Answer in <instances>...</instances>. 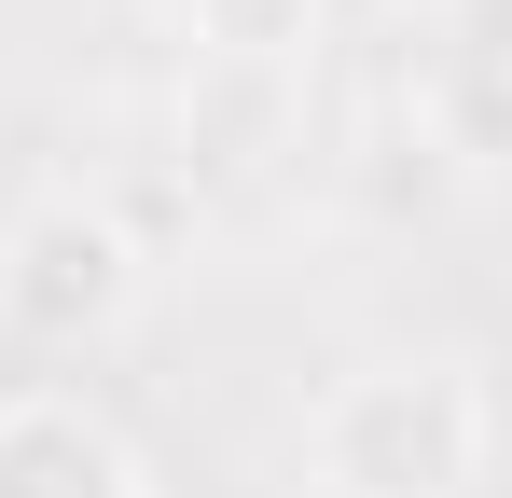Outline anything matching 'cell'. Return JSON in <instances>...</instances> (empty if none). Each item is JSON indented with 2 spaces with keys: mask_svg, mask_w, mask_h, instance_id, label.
<instances>
[{
  "mask_svg": "<svg viewBox=\"0 0 512 498\" xmlns=\"http://www.w3.org/2000/svg\"><path fill=\"white\" fill-rule=\"evenodd\" d=\"M485 429H499L485 374L443 360V346H416V360H360V374L319 388L305 471H319V498H457L485 471Z\"/></svg>",
  "mask_w": 512,
  "mask_h": 498,
  "instance_id": "obj_1",
  "label": "cell"
},
{
  "mask_svg": "<svg viewBox=\"0 0 512 498\" xmlns=\"http://www.w3.org/2000/svg\"><path fill=\"white\" fill-rule=\"evenodd\" d=\"M0 319L28 346H111L139 319V236L97 194H28L0 236Z\"/></svg>",
  "mask_w": 512,
  "mask_h": 498,
  "instance_id": "obj_2",
  "label": "cell"
},
{
  "mask_svg": "<svg viewBox=\"0 0 512 498\" xmlns=\"http://www.w3.org/2000/svg\"><path fill=\"white\" fill-rule=\"evenodd\" d=\"M0 498H139V443L70 388L0 402Z\"/></svg>",
  "mask_w": 512,
  "mask_h": 498,
  "instance_id": "obj_3",
  "label": "cell"
},
{
  "mask_svg": "<svg viewBox=\"0 0 512 498\" xmlns=\"http://www.w3.org/2000/svg\"><path fill=\"white\" fill-rule=\"evenodd\" d=\"M429 125H443V153H471V166H512V83H499V70H443Z\"/></svg>",
  "mask_w": 512,
  "mask_h": 498,
  "instance_id": "obj_4",
  "label": "cell"
},
{
  "mask_svg": "<svg viewBox=\"0 0 512 498\" xmlns=\"http://www.w3.org/2000/svg\"><path fill=\"white\" fill-rule=\"evenodd\" d=\"M443 70H499L512 83V0H443Z\"/></svg>",
  "mask_w": 512,
  "mask_h": 498,
  "instance_id": "obj_5",
  "label": "cell"
}]
</instances>
